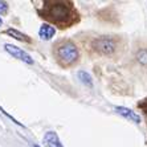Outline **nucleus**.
I'll return each instance as SVG.
<instances>
[{"label": "nucleus", "mask_w": 147, "mask_h": 147, "mask_svg": "<svg viewBox=\"0 0 147 147\" xmlns=\"http://www.w3.org/2000/svg\"><path fill=\"white\" fill-rule=\"evenodd\" d=\"M57 57L60 58V61L65 65H73L74 62H77L80 57L78 48L73 44L72 41H66L64 44L60 45V48L57 49Z\"/></svg>", "instance_id": "f257e3e1"}, {"label": "nucleus", "mask_w": 147, "mask_h": 147, "mask_svg": "<svg viewBox=\"0 0 147 147\" xmlns=\"http://www.w3.org/2000/svg\"><path fill=\"white\" fill-rule=\"evenodd\" d=\"M92 47L94 48V51L98 52L99 55L110 56L115 52L117 42L114 38L105 36V37H97L96 40L92 42Z\"/></svg>", "instance_id": "f03ea898"}, {"label": "nucleus", "mask_w": 147, "mask_h": 147, "mask_svg": "<svg viewBox=\"0 0 147 147\" xmlns=\"http://www.w3.org/2000/svg\"><path fill=\"white\" fill-rule=\"evenodd\" d=\"M48 15V17L53 19L57 23H64L70 19V8L64 3H55V5L49 8Z\"/></svg>", "instance_id": "7ed1b4c3"}, {"label": "nucleus", "mask_w": 147, "mask_h": 147, "mask_svg": "<svg viewBox=\"0 0 147 147\" xmlns=\"http://www.w3.org/2000/svg\"><path fill=\"white\" fill-rule=\"evenodd\" d=\"M4 49H5V52H8V53H9L13 58L19 60V61H23L24 64H28V65H33L34 64L33 58L28 55L25 51H23V49L19 48V47H16V45H13V44H4Z\"/></svg>", "instance_id": "20e7f679"}, {"label": "nucleus", "mask_w": 147, "mask_h": 147, "mask_svg": "<svg viewBox=\"0 0 147 147\" xmlns=\"http://www.w3.org/2000/svg\"><path fill=\"white\" fill-rule=\"evenodd\" d=\"M114 110H115V113L118 114V115L123 117V118H126V119L131 121V122H134V123H140L139 114H137L135 111H133L131 109H129V107L115 106V107H114Z\"/></svg>", "instance_id": "39448f33"}, {"label": "nucleus", "mask_w": 147, "mask_h": 147, "mask_svg": "<svg viewBox=\"0 0 147 147\" xmlns=\"http://www.w3.org/2000/svg\"><path fill=\"white\" fill-rule=\"evenodd\" d=\"M42 143L45 147H64L57 133H55V131H47L44 134V138H42Z\"/></svg>", "instance_id": "423d86ee"}, {"label": "nucleus", "mask_w": 147, "mask_h": 147, "mask_svg": "<svg viewBox=\"0 0 147 147\" xmlns=\"http://www.w3.org/2000/svg\"><path fill=\"white\" fill-rule=\"evenodd\" d=\"M56 34V29L49 24H42L38 29V36L41 40L44 41H49L51 38H53V36Z\"/></svg>", "instance_id": "0eeeda50"}, {"label": "nucleus", "mask_w": 147, "mask_h": 147, "mask_svg": "<svg viewBox=\"0 0 147 147\" xmlns=\"http://www.w3.org/2000/svg\"><path fill=\"white\" fill-rule=\"evenodd\" d=\"M5 33H7L8 36H11V37H13V38H16V40H19V41H23V42H31V38L28 37L27 34L21 33L20 31L13 29V28L7 29V31H5Z\"/></svg>", "instance_id": "6e6552de"}, {"label": "nucleus", "mask_w": 147, "mask_h": 147, "mask_svg": "<svg viewBox=\"0 0 147 147\" xmlns=\"http://www.w3.org/2000/svg\"><path fill=\"white\" fill-rule=\"evenodd\" d=\"M77 76H78L80 81L84 84V85H86L88 88H93V80H92V76L89 74L88 72H85V70H80L78 73H77Z\"/></svg>", "instance_id": "1a4fd4ad"}, {"label": "nucleus", "mask_w": 147, "mask_h": 147, "mask_svg": "<svg viewBox=\"0 0 147 147\" xmlns=\"http://www.w3.org/2000/svg\"><path fill=\"white\" fill-rule=\"evenodd\" d=\"M137 60L140 62V64H147V51L146 49H140L137 53Z\"/></svg>", "instance_id": "9d476101"}, {"label": "nucleus", "mask_w": 147, "mask_h": 147, "mask_svg": "<svg viewBox=\"0 0 147 147\" xmlns=\"http://www.w3.org/2000/svg\"><path fill=\"white\" fill-rule=\"evenodd\" d=\"M8 12V3L0 1V15H5Z\"/></svg>", "instance_id": "9b49d317"}, {"label": "nucleus", "mask_w": 147, "mask_h": 147, "mask_svg": "<svg viewBox=\"0 0 147 147\" xmlns=\"http://www.w3.org/2000/svg\"><path fill=\"white\" fill-rule=\"evenodd\" d=\"M1 25H3V19L0 17V27H1Z\"/></svg>", "instance_id": "f8f14e48"}, {"label": "nucleus", "mask_w": 147, "mask_h": 147, "mask_svg": "<svg viewBox=\"0 0 147 147\" xmlns=\"http://www.w3.org/2000/svg\"><path fill=\"white\" fill-rule=\"evenodd\" d=\"M33 147H40V146H37V144H33Z\"/></svg>", "instance_id": "ddd939ff"}]
</instances>
